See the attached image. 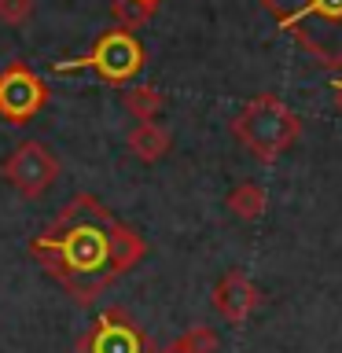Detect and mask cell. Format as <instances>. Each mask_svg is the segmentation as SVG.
Wrapping results in <instances>:
<instances>
[{"mask_svg":"<svg viewBox=\"0 0 342 353\" xmlns=\"http://www.w3.org/2000/svg\"><path fill=\"white\" fill-rule=\"evenodd\" d=\"M265 188L261 184H254V181H243V184H236L228 192V199H225V206L236 214L239 221H258L261 214H265Z\"/></svg>","mask_w":342,"mask_h":353,"instance_id":"obj_10","label":"cell"},{"mask_svg":"<svg viewBox=\"0 0 342 353\" xmlns=\"http://www.w3.org/2000/svg\"><path fill=\"white\" fill-rule=\"evenodd\" d=\"M121 103H125V110L137 121H154L159 110L165 107V96L159 92V88H151V85H132V88H125Z\"/></svg>","mask_w":342,"mask_h":353,"instance_id":"obj_11","label":"cell"},{"mask_svg":"<svg viewBox=\"0 0 342 353\" xmlns=\"http://www.w3.org/2000/svg\"><path fill=\"white\" fill-rule=\"evenodd\" d=\"M4 181L15 188L22 199H41L59 176V159L44 148L41 140H22L4 159Z\"/></svg>","mask_w":342,"mask_h":353,"instance_id":"obj_5","label":"cell"},{"mask_svg":"<svg viewBox=\"0 0 342 353\" xmlns=\"http://www.w3.org/2000/svg\"><path fill=\"white\" fill-rule=\"evenodd\" d=\"M258 305H261V291H258V283H254L243 269H228L217 280V287H214V309L228 320V324H243L247 316L258 313Z\"/></svg>","mask_w":342,"mask_h":353,"instance_id":"obj_8","label":"cell"},{"mask_svg":"<svg viewBox=\"0 0 342 353\" xmlns=\"http://www.w3.org/2000/svg\"><path fill=\"white\" fill-rule=\"evenodd\" d=\"M276 22L324 66H342V0H261Z\"/></svg>","mask_w":342,"mask_h":353,"instance_id":"obj_2","label":"cell"},{"mask_svg":"<svg viewBox=\"0 0 342 353\" xmlns=\"http://www.w3.org/2000/svg\"><path fill=\"white\" fill-rule=\"evenodd\" d=\"M48 103V85H44L41 74H33L26 63H11L4 74H0V114L8 121H30L37 110Z\"/></svg>","mask_w":342,"mask_h":353,"instance_id":"obj_6","label":"cell"},{"mask_svg":"<svg viewBox=\"0 0 342 353\" xmlns=\"http://www.w3.org/2000/svg\"><path fill=\"white\" fill-rule=\"evenodd\" d=\"M143 66V44L132 37L125 30H107L103 37L92 44V52L85 55V59H74V63H59L55 70H96L103 81L110 85H125L132 77L140 74Z\"/></svg>","mask_w":342,"mask_h":353,"instance_id":"obj_4","label":"cell"},{"mask_svg":"<svg viewBox=\"0 0 342 353\" xmlns=\"http://www.w3.org/2000/svg\"><path fill=\"white\" fill-rule=\"evenodd\" d=\"M125 143H129V151L137 154L140 162H159V159H165L170 154V143H173V132L162 125V121H137V125L129 129V137H125Z\"/></svg>","mask_w":342,"mask_h":353,"instance_id":"obj_9","label":"cell"},{"mask_svg":"<svg viewBox=\"0 0 342 353\" xmlns=\"http://www.w3.org/2000/svg\"><path fill=\"white\" fill-rule=\"evenodd\" d=\"M85 353H148V339L121 309H107L81 342Z\"/></svg>","mask_w":342,"mask_h":353,"instance_id":"obj_7","label":"cell"},{"mask_svg":"<svg viewBox=\"0 0 342 353\" xmlns=\"http://www.w3.org/2000/svg\"><path fill=\"white\" fill-rule=\"evenodd\" d=\"M151 15H154V8L140 4V0H110V19H114L118 30H125V33L140 30Z\"/></svg>","mask_w":342,"mask_h":353,"instance_id":"obj_13","label":"cell"},{"mask_svg":"<svg viewBox=\"0 0 342 353\" xmlns=\"http://www.w3.org/2000/svg\"><path fill=\"white\" fill-rule=\"evenodd\" d=\"M331 96H335V107L342 110V81H331Z\"/></svg>","mask_w":342,"mask_h":353,"instance_id":"obj_15","label":"cell"},{"mask_svg":"<svg viewBox=\"0 0 342 353\" xmlns=\"http://www.w3.org/2000/svg\"><path fill=\"white\" fill-rule=\"evenodd\" d=\"M140 4H148V8H159V0H140Z\"/></svg>","mask_w":342,"mask_h":353,"instance_id":"obj_16","label":"cell"},{"mask_svg":"<svg viewBox=\"0 0 342 353\" xmlns=\"http://www.w3.org/2000/svg\"><path fill=\"white\" fill-rule=\"evenodd\" d=\"M214 350H217V331L206 324H195L184 335H177L173 342H165L159 353H214Z\"/></svg>","mask_w":342,"mask_h":353,"instance_id":"obj_12","label":"cell"},{"mask_svg":"<svg viewBox=\"0 0 342 353\" xmlns=\"http://www.w3.org/2000/svg\"><path fill=\"white\" fill-rule=\"evenodd\" d=\"M302 132V121L280 96L261 92L232 118V137L247 148L258 162H276Z\"/></svg>","mask_w":342,"mask_h":353,"instance_id":"obj_3","label":"cell"},{"mask_svg":"<svg viewBox=\"0 0 342 353\" xmlns=\"http://www.w3.org/2000/svg\"><path fill=\"white\" fill-rule=\"evenodd\" d=\"M33 8H37V0H0V22L22 26V22H30Z\"/></svg>","mask_w":342,"mask_h":353,"instance_id":"obj_14","label":"cell"},{"mask_svg":"<svg viewBox=\"0 0 342 353\" xmlns=\"http://www.w3.org/2000/svg\"><path fill=\"white\" fill-rule=\"evenodd\" d=\"M114 225L107 206L92 195H74L59 210V217L30 243V250L44 261L74 302L88 305L92 298L118 280L114 269Z\"/></svg>","mask_w":342,"mask_h":353,"instance_id":"obj_1","label":"cell"}]
</instances>
